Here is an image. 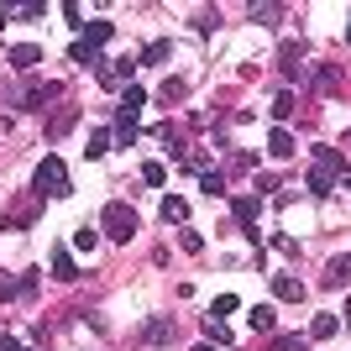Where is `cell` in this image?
I'll use <instances>...</instances> for the list:
<instances>
[{
	"instance_id": "6da1fadb",
	"label": "cell",
	"mask_w": 351,
	"mask_h": 351,
	"mask_svg": "<svg viewBox=\"0 0 351 351\" xmlns=\"http://www.w3.org/2000/svg\"><path fill=\"white\" fill-rule=\"evenodd\" d=\"M341 178H351L346 173V158H341L336 147H309V199H330V189H336Z\"/></svg>"
},
{
	"instance_id": "7a4b0ae2",
	"label": "cell",
	"mask_w": 351,
	"mask_h": 351,
	"mask_svg": "<svg viewBox=\"0 0 351 351\" xmlns=\"http://www.w3.org/2000/svg\"><path fill=\"white\" fill-rule=\"evenodd\" d=\"M100 231H105V241H132L136 236V210L126 205V199H110V205L100 210Z\"/></svg>"
},
{
	"instance_id": "3957f363",
	"label": "cell",
	"mask_w": 351,
	"mask_h": 351,
	"mask_svg": "<svg viewBox=\"0 0 351 351\" xmlns=\"http://www.w3.org/2000/svg\"><path fill=\"white\" fill-rule=\"evenodd\" d=\"M32 194H37V199L69 194V168H63V158H43V162H37V173H32Z\"/></svg>"
},
{
	"instance_id": "277c9868",
	"label": "cell",
	"mask_w": 351,
	"mask_h": 351,
	"mask_svg": "<svg viewBox=\"0 0 351 351\" xmlns=\"http://www.w3.org/2000/svg\"><path fill=\"white\" fill-rule=\"evenodd\" d=\"M299 63H304V43H299V37H289V43L278 47V69H283V79H289V84H299V79H304V69H299Z\"/></svg>"
},
{
	"instance_id": "5b68a950",
	"label": "cell",
	"mask_w": 351,
	"mask_h": 351,
	"mask_svg": "<svg viewBox=\"0 0 351 351\" xmlns=\"http://www.w3.org/2000/svg\"><path fill=\"white\" fill-rule=\"evenodd\" d=\"M351 283V252H341V257H330L320 273V289H346Z\"/></svg>"
},
{
	"instance_id": "8992f818",
	"label": "cell",
	"mask_w": 351,
	"mask_h": 351,
	"mask_svg": "<svg viewBox=\"0 0 351 351\" xmlns=\"http://www.w3.org/2000/svg\"><path fill=\"white\" fill-rule=\"evenodd\" d=\"M231 215H236V226H241V231L257 241V215H263V199H236Z\"/></svg>"
},
{
	"instance_id": "52a82bcc",
	"label": "cell",
	"mask_w": 351,
	"mask_h": 351,
	"mask_svg": "<svg viewBox=\"0 0 351 351\" xmlns=\"http://www.w3.org/2000/svg\"><path fill=\"white\" fill-rule=\"evenodd\" d=\"M273 283V299H283V304H299L304 299V283L293 278V273H278V278H267Z\"/></svg>"
},
{
	"instance_id": "ba28073f",
	"label": "cell",
	"mask_w": 351,
	"mask_h": 351,
	"mask_svg": "<svg viewBox=\"0 0 351 351\" xmlns=\"http://www.w3.org/2000/svg\"><path fill=\"white\" fill-rule=\"evenodd\" d=\"M110 136H116V147H136V116L132 110H116V126H110Z\"/></svg>"
},
{
	"instance_id": "9c48e42d",
	"label": "cell",
	"mask_w": 351,
	"mask_h": 351,
	"mask_svg": "<svg viewBox=\"0 0 351 351\" xmlns=\"http://www.w3.org/2000/svg\"><path fill=\"white\" fill-rule=\"evenodd\" d=\"M168 341H173V320H147V330H142V346H168Z\"/></svg>"
},
{
	"instance_id": "30bf717a",
	"label": "cell",
	"mask_w": 351,
	"mask_h": 351,
	"mask_svg": "<svg viewBox=\"0 0 351 351\" xmlns=\"http://www.w3.org/2000/svg\"><path fill=\"white\" fill-rule=\"evenodd\" d=\"M47 267H53V278H58V283H73V278H79V263H73V252H53V263H47Z\"/></svg>"
},
{
	"instance_id": "8fae6325",
	"label": "cell",
	"mask_w": 351,
	"mask_h": 351,
	"mask_svg": "<svg viewBox=\"0 0 351 351\" xmlns=\"http://www.w3.org/2000/svg\"><path fill=\"white\" fill-rule=\"evenodd\" d=\"M247 320H252V330H263V336H273V330H278V309H273V304H257V309L247 315Z\"/></svg>"
},
{
	"instance_id": "7c38bea8",
	"label": "cell",
	"mask_w": 351,
	"mask_h": 351,
	"mask_svg": "<svg viewBox=\"0 0 351 351\" xmlns=\"http://www.w3.org/2000/svg\"><path fill=\"white\" fill-rule=\"evenodd\" d=\"M315 89H320V95H336L341 89V69L336 63H320V69H315Z\"/></svg>"
},
{
	"instance_id": "4fadbf2b",
	"label": "cell",
	"mask_w": 351,
	"mask_h": 351,
	"mask_svg": "<svg viewBox=\"0 0 351 351\" xmlns=\"http://www.w3.org/2000/svg\"><path fill=\"white\" fill-rule=\"evenodd\" d=\"M336 330H341L336 315H315V320H309V341H330Z\"/></svg>"
},
{
	"instance_id": "5bb4252c",
	"label": "cell",
	"mask_w": 351,
	"mask_h": 351,
	"mask_svg": "<svg viewBox=\"0 0 351 351\" xmlns=\"http://www.w3.org/2000/svg\"><path fill=\"white\" fill-rule=\"evenodd\" d=\"M11 63H16V69H32V63H43V47H37V43H16Z\"/></svg>"
},
{
	"instance_id": "9a60e30c",
	"label": "cell",
	"mask_w": 351,
	"mask_h": 351,
	"mask_svg": "<svg viewBox=\"0 0 351 351\" xmlns=\"http://www.w3.org/2000/svg\"><path fill=\"white\" fill-rule=\"evenodd\" d=\"M53 95H58V84L47 79V84H32L27 95H21V105H27V110H37V105H47V100H53Z\"/></svg>"
},
{
	"instance_id": "2e32d148",
	"label": "cell",
	"mask_w": 351,
	"mask_h": 351,
	"mask_svg": "<svg viewBox=\"0 0 351 351\" xmlns=\"http://www.w3.org/2000/svg\"><path fill=\"white\" fill-rule=\"evenodd\" d=\"M73 126H79V116H73V110H58V116L47 121V136H53V142H63V136H69Z\"/></svg>"
},
{
	"instance_id": "e0dca14e",
	"label": "cell",
	"mask_w": 351,
	"mask_h": 351,
	"mask_svg": "<svg viewBox=\"0 0 351 351\" xmlns=\"http://www.w3.org/2000/svg\"><path fill=\"white\" fill-rule=\"evenodd\" d=\"M267 152H273V158H293V136L283 132V126H273V132H267Z\"/></svg>"
},
{
	"instance_id": "ac0fdd59",
	"label": "cell",
	"mask_w": 351,
	"mask_h": 351,
	"mask_svg": "<svg viewBox=\"0 0 351 351\" xmlns=\"http://www.w3.org/2000/svg\"><path fill=\"white\" fill-rule=\"evenodd\" d=\"M162 220H168V226H184V220H189V199H162Z\"/></svg>"
},
{
	"instance_id": "d6986e66",
	"label": "cell",
	"mask_w": 351,
	"mask_h": 351,
	"mask_svg": "<svg viewBox=\"0 0 351 351\" xmlns=\"http://www.w3.org/2000/svg\"><path fill=\"white\" fill-rule=\"evenodd\" d=\"M37 215H43V199H32V205L11 210V215H5V226H11V231H16V226H32V220H37Z\"/></svg>"
},
{
	"instance_id": "ffe728a7",
	"label": "cell",
	"mask_w": 351,
	"mask_h": 351,
	"mask_svg": "<svg viewBox=\"0 0 351 351\" xmlns=\"http://www.w3.org/2000/svg\"><path fill=\"white\" fill-rule=\"evenodd\" d=\"M110 147H116V136L105 132V126H100V132H89V158H95V162H100L105 152H110Z\"/></svg>"
},
{
	"instance_id": "44dd1931",
	"label": "cell",
	"mask_w": 351,
	"mask_h": 351,
	"mask_svg": "<svg viewBox=\"0 0 351 351\" xmlns=\"http://www.w3.org/2000/svg\"><path fill=\"white\" fill-rule=\"evenodd\" d=\"M110 32H116L110 21H89V27H84V43L89 47H105V43H110Z\"/></svg>"
},
{
	"instance_id": "7402d4cb",
	"label": "cell",
	"mask_w": 351,
	"mask_h": 351,
	"mask_svg": "<svg viewBox=\"0 0 351 351\" xmlns=\"http://www.w3.org/2000/svg\"><path fill=\"white\" fill-rule=\"evenodd\" d=\"M142 105H147V89L142 84H126V89H121V110H132V116H136Z\"/></svg>"
},
{
	"instance_id": "603a6c76",
	"label": "cell",
	"mask_w": 351,
	"mask_h": 351,
	"mask_svg": "<svg viewBox=\"0 0 351 351\" xmlns=\"http://www.w3.org/2000/svg\"><path fill=\"white\" fill-rule=\"evenodd\" d=\"M205 341H210V346H231V325H220V320H205Z\"/></svg>"
},
{
	"instance_id": "cb8c5ba5",
	"label": "cell",
	"mask_w": 351,
	"mask_h": 351,
	"mask_svg": "<svg viewBox=\"0 0 351 351\" xmlns=\"http://www.w3.org/2000/svg\"><path fill=\"white\" fill-rule=\"evenodd\" d=\"M231 315H236V293H220L210 304V320H231Z\"/></svg>"
},
{
	"instance_id": "d4e9b609",
	"label": "cell",
	"mask_w": 351,
	"mask_h": 351,
	"mask_svg": "<svg viewBox=\"0 0 351 351\" xmlns=\"http://www.w3.org/2000/svg\"><path fill=\"white\" fill-rule=\"evenodd\" d=\"M168 53H173L168 43H152V47H142V63H147V69H158V63H168Z\"/></svg>"
},
{
	"instance_id": "484cf974",
	"label": "cell",
	"mask_w": 351,
	"mask_h": 351,
	"mask_svg": "<svg viewBox=\"0 0 351 351\" xmlns=\"http://www.w3.org/2000/svg\"><path fill=\"white\" fill-rule=\"evenodd\" d=\"M199 189H205V194H226V173H220V168L199 173Z\"/></svg>"
},
{
	"instance_id": "4316f807",
	"label": "cell",
	"mask_w": 351,
	"mask_h": 351,
	"mask_svg": "<svg viewBox=\"0 0 351 351\" xmlns=\"http://www.w3.org/2000/svg\"><path fill=\"white\" fill-rule=\"evenodd\" d=\"M178 247L189 252V257H199V252H205V236H199V231H189V226H184V236H178Z\"/></svg>"
},
{
	"instance_id": "83f0119b",
	"label": "cell",
	"mask_w": 351,
	"mask_h": 351,
	"mask_svg": "<svg viewBox=\"0 0 351 351\" xmlns=\"http://www.w3.org/2000/svg\"><path fill=\"white\" fill-rule=\"evenodd\" d=\"M95 53H100V47H89L84 37H79V43L69 47V58H73V63H95Z\"/></svg>"
},
{
	"instance_id": "f1b7e54d",
	"label": "cell",
	"mask_w": 351,
	"mask_h": 351,
	"mask_svg": "<svg viewBox=\"0 0 351 351\" xmlns=\"http://www.w3.org/2000/svg\"><path fill=\"white\" fill-rule=\"evenodd\" d=\"M309 346V336H278L273 341V351H304Z\"/></svg>"
},
{
	"instance_id": "f546056e",
	"label": "cell",
	"mask_w": 351,
	"mask_h": 351,
	"mask_svg": "<svg viewBox=\"0 0 351 351\" xmlns=\"http://www.w3.org/2000/svg\"><path fill=\"white\" fill-rule=\"evenodd\" d=\"M184 100V79H168V84H162V105H178Z\"/></svg>"
},
{
	"instance_id": "4dcf8cb0",
	"label": "cell",
	"mask_w": 351,
	"mask_h": 351,
	"mask_svg": "<svg viewBox=\"0 0 351 351\" xmlns=\"http://www.w3.org/2000/svg\"><path fill=\"white\" fill-rule=\"evenodd\" d=\"M73 247H79V252H95V247H100V231H89V226H84V231L73 236Z\"/></svg>"
},
{
	"instance_id": "1f68e13d",
	"label": "cell",
	"mask_w": 351,
	"mask_h": 351,
	"mask_svg": "<svg viewBox=\"0 0 351 351\" xmlns=\"http://www.w3.org/2000/svg\"><path fill=\"white\" fill-rule=\"evenodd\" d=\"M283 5H252V21H278Z\"/></svg>"
},
{
	"instance_id": "d6a6232c",
	"label": "cell",
	"mask_w": 351,
	"mask_h": 351,
	"mask_svg": "<svg viewBox=\"0 0 351 351\" xmlns=\"http://www.w3.org/2000/svg\"><path fill=\"white\" fill-rule=\"evenodd\" d=\"M142 184H152V189H158V184H162V162H142Z\"/></svg>"
},
{
	"instance_id": "836d02e7",
	"label": "cell",
	"mask_w": 351,
	"mask_h": 351,
	"mask_svg": "<svg viewBox=\"0 0 351 351\" xmlns=\"http://www.w3.org/2000/svg\"><path fill=\"white\" fill-rule=\"evenodd\" d=\"M273 116H278V121H283V116H293V95H289V89H283L278 100H273Z\"/></svg>"
},
{
	"instance_id": "e575fe53",
	"label": "cell",
	"mask_w": 351,
	"mask_h": 351,
	"mask_svg": "<svg viewBox=\"0 0 351 351\" xmlns=\"http://www.w3.org/2000/svg\"><path fill=\"white\" fill-rule=\"evenodd\" d=\"M273 247H278L283 257H299V241H293V236H273Z\"/></svg>"
},
{
	"instance_id": "d590c367",
	"label": "cell",
	"mask_w": 351,
	"mask_h": 351,
	"mask_svg": "<svg viewBox=\"0 0 351 351\" xmlns=\"http://www.w3.org/2000/svg\"><path fill=\"white\" fill-rule=\"evenodd\" d=\"M16 293H21V289H11V283H5V278H0V304H11V299H16Z\"/></svg>"
},
{
	"instance_id": "8d00e7d4",
	"label": "cell",
	"mask_w": 351,
	"mask_h": 351,
	"mask_svg": "<svg viewBox=\"0 0 351 351\" xmlns=\"http://www.w3.org/2000/svg\"><path fill=\"white\" fill-rule=\"evenodd\" d=\"M0 351H27V346H21V341H0Z\"/></svg>"
},
{
	"instance_id": "74e56055",
	"label": "cell",
	"mask_w": 351,
	"mask_h": 351,
	"mask_svg": "<svg viewBox=\"0 0 351 351\" xmlns=\"http://www.w3.org/2000/svg\"><path fill=\"white\" fill-rule=\"evenodd\" d=\"M194 351H215V346H210V341H199V346H194Z\"/></svg>"
},
{
	"instance_id": "f35d334b",
	"label": "cell",
	"mask_w": 351,
	"mask_h": 351,
	"mask_svg": "<svg viewBox=\"0 0 351 351\" xmlns=\"http://www.w3.org/2000/svg\"><path fill=\"white\" fill-rule=\"evenodd\" d=\"M346 43H351V16H346Z\"/></svg>"
},
{
	"instance_id": "ab89813d",
	"label": "cell",
	"mask_w": 351,
	"mask_h": 351,
	"mask_svg": "<svg viewBox=\"0 0 351 351\" xmlns=\"http://www.w3.org/2000/svg\"><path fill=\"white\" fill-rule=\"evenodd\" d=\"M0 32H5V16H0Z\"/></svg>"
},
{
	"instance_id": "60d3db41",
	"label": "cell",
	"mask_w": 351,
	"mask_h": 351,
	"mask_svg": "<svg viewBox=\"0 0 351 351\" xmlns=\"http://www.w3.org/2000/svg\"><path fill=\"white\" fill-rule=\"evenodd\" d=\"M346 142H351V132H346Z\"/></svg>"
},
{
	"instance_id": "b9f144b4",
	"label": "cell",
	"mask_w": 351,
	"mask_h": 351,
	"mask_svg": "<svg viewBox=\"0 0 351 351\" xmlns=\"http://www.w3.org/2000/svg\"><path fill=\"white\" fill-rule=\"evenodd\" d=\"M346 184H351V178H346Z\"/></svg>"
}]
</instances>
